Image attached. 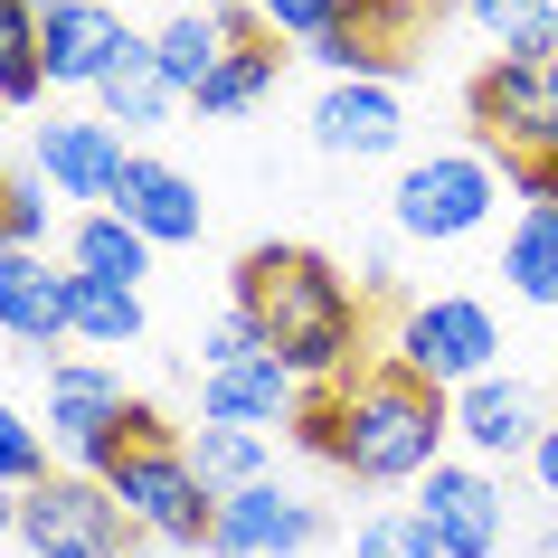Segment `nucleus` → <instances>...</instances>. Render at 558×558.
Returning <instances> with one entry per match:
<instances>
[{"instance_id": "4", "label": "nucleus", "mask_w": 558, "mask_h": 558, "mask_svg": "<svg viewBox=\"0 0 558 558\" xmlns=\"http://www.w3.org/2000/svg\"><path fill=\"white\" fill-rule=\"evenodd\" d=\"M388 360L408 369V379L426 388H473V379H493L501 369V323H493V303H473V294H426L398 313V331H388Z\"/></svg>"}, {"instance_id": "8", "label": "nucleus", "mask_w": 558, "mask_h": 558, "mask_svg": "<svg viewBox=\"0 0 558 558\" xmlns=\"http://www.w3.org/2000/svg\"><path fill=\"white\" fill-rule=\"evenodd\" d=\"M48 445L66 454V473H105L133 445V398L105 360H58L48 369Z\"/></svg>"}, {"instance_id": "13", "label": "nucleus", "mask_w": 558, "mask_h": 558, "mask_svg": "<svg viewBox=\"0 0 558 558\" xmlns=\"http://www.w3.org/2000/svg\"><path fill=\"white\" fill-rule=\"evenodd\" d=\"M539 426H549V408H539V388L511 379V369L454 388V445H464V464H511V454L530 464Z\"/></svg>"}, {"instance_id": "38", "label": "nucleus", "mask_w": 558, "mask_h": 558, "mask_svg": "<svg viewBox=\"0 0 558 558\" xmlns=\"http://www.w3.org/2000/svg\"><path fill=\"white\" fill-rule=\"evenodd\" d=\"M0 114H10V105H0Z\"/></svg>"}, {"instance_id": "21", "label": "nucleus", "mask_w": 558, "mask_h": 558, "mask_svg": "<svg viewBox=\"0 0 558 558\" xmlns=\"http://www.w3.org/2000/svg\"><path fill=\"white\" fill-rule=\"evenodd\" d=\"M66 265H76V275H95V284H133V294H143L151 236H133L114 208H86V218H76V236H66Z\"/></svg>"}, {"instance_id": "28", "label": "nucleus", "mask_w": 558, "mask_h": 558, "mask_svg": "<svg viewBox=\"0 0 558 558\" xmlns=\"http://www.w3.org/2000/svg\"><path fill=\"white\" fill-rule=\"evenodd\" d=\"M38 483H48V436L0 398V493H38Z\"/></svg>"}, {"instance_id": "25", "label": "nucleus", "mask_w": 558, "mask_h": 558, "mask_svg": "<svg viewBox=\"0 0 558 558\" xmlns=\"http://www.w3.org/2000/svg\"><path fill=\"white\" fill-rule=\"evenodd\" d=\"M66 341H86V351H133V341H143V294H133V284H95V275H76Z\"/></svg>"}, {"instance_id": "34", "label": "nucleus", "mask_w": 558, "mask_h": 558, "mask_svg": "<svg viewBox=\"0 0 558 558\" xmlns=\"http://www.w3.org/2000/svg\"><path fill=\"white\" fill-rule=\"evenodd\" d=\"M530 483H539V493L558 501V416L539 426V445H530Z\"/></svg>"}, {"instance_id": "24", "label": "nucleus", "mask_w": 558, "mask_h": 558, "mask_svg": "<svg viewBox=\"0 0 558 558\" xmlns=\"http://www.w3.org/2000/svg\"><path fill=\"white\" fill-rule=\"evenodd\" d=\"M190 473H199L218 501L275 483V473H265V436H256V426H208V416H199V436H190Z\"/></svg>"}, {"instance_id": "19", "label": "nucleus", "mask_w": 558, "mask_h": 558, "mask_svg": "<svg viewBox=\"0 0 558 558\" xmlns=\"http://www.w3.org/2000/svg\"><path fill=\"white\" fill-rule=\"evenodd\" d=\"M95 105H105V123H114V133H161V123L180 114V86L161 76L151 38H133V48H123V66L95 86Z\"/></svg>"}, {"instance_id": "20", "label": "nucleus", "mask_w": 558, "mask_h": 558, "mask_svg": "<svg viewBox=\"0 0 558 558\" xmlns=\"http://www.w3.org/2000/svg\"><path fill=\"white\" fill-rule=\"evenodd\" d=\"M473 29H483V48L511 66H558V0H454Z\"/></svg>"}, {"instance_id": "16", "label": "nucleus", "mask_w": 558, "mask_h": 558, "mask_svg": "<svg viewBox=\"0 0 558 558\" xmlns=\"http://www.w3.org/2000/svg\"><path fill=\"white\" fill-rule=\"evenodd\" d=\"M66 303H76V265H48L29 246L0 256V331L48 369V341H66Z\"/></svg>"}, {"instance_id": "27", "label": "nucleus", "mask_w": 558, "mask_h": 558, "mask_svg": "<svg viewBox=\"0 0 558 558\" xmlns=\"http://www.w3.org/2000/svg\"><path fill=\"white\" fill-rule=\"evenodd\" d=\"M351 558H445V549H436V530L416 521V501H388V511H369L351 530Z\"/></svg>"}, {"instance_id": "37", "label": "nucleus", "mask_w": 558, "mask_h": 558, "mask_svg": "<svg viewBox=\"0 0 558 558\" xmlns=\"http://www.w3.org/2000/svg\"><path fill=\"white\" fill-rule=\"evenodd\" d=\"M29 10H58V0H29Z\"/></svg>"}, {"instance_id": "18", "label": "nucleus", "mask_w": 558, "mask_h": 558, "mask_svg": "<svg viewBox=\"0 0 558 558\" xmlns=\"http://www.w3.org/2000/svg\"><path fill=\"white\" fill-rule=\"evenodd\" d=\"M303 408V379L284 369V360L265 351V360H228V369H199V416L208 426H294Z\"/></svg>"}, {"instance_id": "7", "label": "nucleus", "mask_w": 558, "mask_h": 558, "mask_svg": "<svg viewBox=\"0 0 558 558\" xmlns=\"http://www.w3.org/2000/svg\"><path fill=\"white\" fill-rule=\"evenodd\" d=\"M493 208H501L493 151H426V161H408V180H398V236H416V246H454V236H473Z\"/></svg>"}, {"instance_id": "36", "label": "nucleus", "mask_w": 558, "mask_h": 558, "mask_svg": "<svg viewBox=\"0 0 558 558\" xmlns=\"http://www.w3.org/2000/svg\"><path fill=\"white\" fill-rule=\"evenodd\" d=\"M539 558H558V530H549V539H539Z\"/></svg>"}, {"instance_id": "31", "label": "nucleus", "mask_w": 558, "mask_h": 558, "mask_svg": "<svg viewBox=\"0 0 558 558\" xmlns=\"http://www.w3.org/2000/svg\"><path fill=\"white\" fill-rule=\"evenodd\" d=\"M0 236L29 246V256H48V180H20V171H10V190H0Z\"/></svg>"}, {"instance_id": "2", "label": "nucleus", "mask_w": 558, "mask_h": 558, "mask_svg": "<svg viewBox=\"0 0 558 558\" xmlns=\"http://www.w3.org/2000/svg\"><path fill=\"white\" fill-rule=\"evenodd\" d=\"M331 408H341V454L331 473H351V483H426L445 464V445H454V398L426 379H408L398 360H360L351 379L331 388Z\"/></svg>"}, {"instance_id": "17", "label": "nucleus", "mask_w": 558, "mask_h": 558, "mask_svg": "<svg viewBox=\"0 0 558 558\" xmlns=\"http://www.w3.org/2000/svg\"><path fill=\"white\" fill-rule=\"evenodd\" d=\"M114 218H123L133 236H151V246H199L208 199H199V180H190V171L133 151V171H123V190H114Z\"/></svg>"}, {"instance_id": "29", "label": "nucleus", "mask_w": 558, "mask_h": 558, "mask_svg": "<svg viewBox=\"0 0 558 558\" xmlns=\"http://www.w3.org/2000/svg\"><path fill=\"white\" fill-rule=\"evenodd\" d=\"M246 10H256L265 38H294V48H313V38H331L351 20V0H246Z\"/></svg>"}, {"instance_id": "32", "label": "nucleus", "mask_w": 558, "mask_h": 558, "mask_svg": "<svg viewBox=\"0 0 558 558\" xmlns=\"http://www.w3.org/2000/svg\"><path fill=\"white\" fill-rule=\"evenodd\" d=\"M228 360H265V331H256V313H218V323L199 331V369H228Z\"/></svg>"}, {"instance_id": "1", "label": "nucleus", "mask_w": 558, "mask_h": 558, "mask_svg": "<svg viewBox=\"0 0 558 558\" xmlns=\"http://www.w3.org/2000/svg\"><path fill=\"white\" fill-rule=\"evenodd\" d=\"M228 303L256 313L265 351L284 360L303 388H341L369 360V303L331 256L313 246H246L228 275Z\"/></svg>"}, {"instance_id": "6", "label": "nucleus", "mask_w": 558, "mask_h": 558, "mask_svg": "<svg viewBox=\"0 0 558 558\" xmlns=\"http://www.w3.org/2000/svg\"><path fill=\"white\" fill-rule=\"evenodd\" d=\"M143 530L123 521V501L95 473H48L38 493H20V549L29 558H133Z\"/></svg>"}, {"instance_id": "30", "label": "nucleus", "mask_w": 558, "mask_h": 558, "mask_svg": "<svg viewBox=\"0 0 558 558\" xmlns=\"http://www.w3.org/2000/svg\"><path fill=\"white\" fill-rule=\"evenodd\" d=\"M303 58L323 66V76H379V86H398V76H408V66L388 58V48H369V38H360L351 20H341V29H331V38H313Z\"/></svg>"}, {"instance_id": "22", "label": "nucleus", "mask_w": 558, "mask_h": 558, "mask_svg": "<svg viewBox=\"0 0 558 558\" xmlns=\"http://www.w3.org/2000/svg\"><path fill=\"white\" fill-rule=\"evenodd\" d=\"M501 284L539 313H558V208H521V228L501 236Z\"/></svg>"}, {"instance_id": "3", "label": "nucleus", "mask_w": 558, "mask_h": 558, "mask_svg": "<svg viewBox=\"0 0 558 558\" xmlns=\"http://www.w3.org/2000/svg\"><path fill=\"white\" fill-rule=\"evenodd\" d=\"M95 483H105V493L123 501V521L143 530V539H161V549H208V530H218V493L190 473V445H123Z\"/></svg>"}, {"instance_id": "26", "label": "nucleus", "mask_w": 558, "mask_h": 558, "mask_svg": "<svg viewBox=\"0 0 558 558\" xmlns=\"http://www.w3.org/2000/svg\"><path fill=\"white\" fill-rule=\"evenodd\" d=\"M48 66H38V10L29 0H0V105H38Z\"/></svg>"}, {"instance_id": "14", "label": "nucleus", "mask_w": 558, "mask_h": 558, "mask_svg": "<svg viewBox=\"0 0 558 558\" xmlns=\"http://www.w3.org/2000/svg\"><path fill=\"white\" fill-rule=\"evenodd\" d=\"M246 38H265L246 0H180L171 20L151 29V58H161V76H171L180 105H190V95L218 76V58H228V48H246Z\"/></svg>"}, {"instance_id": "33", "label": "nucleus", "mask_w": 558, "mask_h": 558, "mask_svg": "<svg viewBox=\"0 0 558 558\" xmlns=\"http://www.w3.org/2000/svg\"><path fill=\"white\" fill-rule=\"evenodd\" d=\"M351 284H360V303H369V294H398V256H388V246H360V275H351Z\"/></svg>"}, {"instance_id": "12", "label": "nucleus", "mask_w": 558, "mask_h": 558, "mask_svg": "<svg viewBox=\"0 0 558 558\" xmlns=\"http://www.w3.org/2000/svg\"><path fill=\"white\" fill-rule=\"evenodd\" d=\"M416 521L436 530L445 558H501V483H493V464H454L445 454L416 483Z\"/></svg>"}, {"instance_id": "5", "label": "nucleus", "mask_w": 558, "mask_h": 558, "mask_svg": "<svg viewBox=\"0 0 558 558\" xmlns=\"http://www.w3.org/2000/svg\"><path fill=\"white\" fill-rule=\"evenodd\" d=\"M464 114H473V143L493 151L501 171H511V161H558V66L493 58L464 86Z\"/></svg>"}, {"instance_id": "11", "label": "nucleus", "mask_w": 558, "mask_h": 558, "mask_svg": "<svg viewBox=\"0 0 558 558\" xmlns=\"http://www.w3.org/2000/svg\"><path fill=\"white\" fill-rule=\"evenodd\" d=\"M123 171H133V151L105 114H48L38 123V180L58 190V199H86V208H114Z\"/></svg>"}, {"instance_id": "9", "label": "nucleus", "mask_w": 558, "mask_h": 558, "mask_svg": "<svg viewBox=\"0 0 558 558\" xmlns=\"http://www.w3.org/2000/svg\"><path fill=\"white\" fill-rule=\"evenodd\" d=\"M133 38L143 29H123L114 0H58V10H38V66H48V86H66V95H95L123 66Z\"/></svg>"}, {"instance_id": "10", "label": "nucleus", "mask_w": 558, "mask_h": 558, "mask_svg": "<svg viewBox=\"0 0 558 558\" xmlns=\"http://www.w3.org/2000/svg\"><path fill=\"white\" fill-rule=\"evenodd\" d=\"M323 539H331V521L303 493L256 483V493H228V501H218L208 558H303V549H323Z\"/></svg>"}, {"instance_id": "15", "label": "nucleus", "mask_w": 558, "mask_h": 558, "mask_svg": "<svg viewBox=\"0 0 558 558\" xmlns=\"http://www.w3.org/2000/svg\"><path fill=\"white\" fill-rule=\"evenodd\" d=\"M313 143L331 161H388V151L408 143V105L379 76H331L323 105H313Z\"/></svg>"}, {"instance_id": "39", "label": "nucleus", "mask_w": 558, "mask_h": 558, "mask_svg": "<svg viewBox=\"0 0 558 558\" xmlns=\"http://www.w3.org/2000/svg\"><path fill=\"white\" fill-rule=\"evenodd\" d=\"M114 10H123V0H114Z\"/></svg>"}, {"instance_id": "23", "label": "nucleus", "mask_w": 558, "mask_h": 558, "mask_svg": "<svg viewBox=\"0 0 558 558\" xmlns=\"http://www.w3.org/2000/svg\"><path fill=\"white\" fill-rule=\"evenodd\" d=\"M275 76H284V48H275V38H246V48H228L218 76L190 95V114H208V123H218V114H246V105L275 95Z\"/></svg>"}, {"instance_id": "35", "label": "nucleus", "mask_w": 558, "mask_h": 558, "mask_svg": "<svg viewBox=\"0 0 558 558\" xmlns=\"http://www.w3.org/2000/svg\"><path fill=\"white\" fill-rule=\"evenodd\" d=\"M0 539H20V493H0Z\"/></svg>"}]
</instances>
